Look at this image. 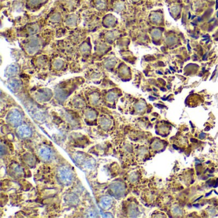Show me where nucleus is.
I'll list each match as a JSON object with an SVG mask.
<instances>
[{
	"mask_svg": "<svg viewBox=\"0 0 218 218\" xmlns=\"http://www.w3.org/2000/svg\"><path fill=\"white\" fill-rule=\"evenodd\" d=\"M111 204H112V200L109 197H108V196L103 197L100 202V205L104 209H108L109 208L111 207Z\"/></svg>",
	"mask_w": 218,
	"mask_h": 218,
	"instance_id": "obj_9",
	"label": "nucleus"
},
{
	"mask_svg": "<svg viewBox=\"0 0 218 218\" xmlns=\"http://www.w3.org/2000/svg\"><path fill=\"white\" fill-rule=\"evenodd\" d=\"M95 6L99 11H103L106 8V0H96L95 2Z\"/></svg>",
	"mask_w": 218,
	"mask_h": 218,
	"instance_id": "obj_14",
	"label": "nucleus"
},
{
	"mask_svg": "<svg viewBox=\"0 0 218 218\" xmlns=\"http://www.w3.org/2000/svg\"><path fill=\"white\" fill-rule=\"evenodd\" d=\"M90 49H91V47H90V45L88 43L84 42L80 46V51L83 54L89 53L90 51Z\"/></svg>",
	"mask_w": 218,
	"mask_h": 218,
	"instance_id": "obj_15",
	"label": "nucleus"
},
{
	"mask_svg": "<svg viewBox=\"0 0 218 218\" xmlns=\"http://www.w3.org/2000/svg\"><path fill=\"white\" fill-rule=\"evenodd\" d=\"M61 19H62V17H61L60 14H58V13H56L51 16V21H53L54 23H58L61 20Z\"/></svg>",
	"mask_w": 218,
	"mask_h": 218,
	"instance_id": "obj_19",
	"label": "nucleus"
},
{
	"mask_svg": "<svg viewBox=\"0 0 218 218\" xmlns=\"http://www.w3.org/2000/svg\"><path fill=\"white\" fill-rule=\"evenodd\" d=\"M7 120L14 126H19L22 122V116L20 112L17 109H12L8 113Z\"/></svg>",
	"mask_w": 218,
	"mask_h": 218,
	"instance_id": "obj_3",
	"label": "nucleus"
},
{
	"mask_svg": "<svg viewBox=\"0 0 218 218\" xmlns=\"http://www.w3.org/2000/svg\"><path fill=\"white\" fill-rule=\"evenodd\" d=\"M117 63V60L114 57H109L104 61V66L106 69H112Z\"/></svg>",
	"mask_w": 218,
	"mask_h": 218,
	"instance_id": "obj_13",
	"label": "nucleus"
},
{
	"mask_svg": "<svg viewBox=\"0 0 218 218\" xmlns=\"http://www.w3.org/2000/svg\"><path fill=\"white\" fill-rule=\"evenodd\" d=\"M78 17L74 14L69 15V17L66 19V24L70 27H74L77 24Z\"/></svg>",
	"mask_w": 218,
	"mask_h": 218,
	"instance_id": "obj_11",
	"label": "nucleus"
},
{
	"mask_svg": "<svg viewBox=\"0 0 218 218\" xmlns=\"http://www.w3.org/2000/svg\"><path fill=\"white\" fill-rule=\"evenodd\" d=\"M19 72L18 66L15 64H11L8 66L6 69V72L8 76H12L17 74Z\"/></svg>",
	"mask_w": 218,
	"mask_h": 218,
	"instance_id": "obj_10",
	"label": "nucleus"
},
{
	"mask_svg": "<svg viewBox=\"0 0 218 218\" xmlns=\"http://www.w3.org/2000/svg\"><path fill=\"white\" fill-rule=\"evenodd\" d=\"M64 65V62L61 59H56L53 62V67L56 69H60Z\"/></svg>",
	"mask_w": 218,
	"mask_h": 218,
	"instance_id": "obj_16",
	"label": "nucleus"
},
{
	"mask_svg": "<svg viewBox=\"0 0 218 218\" xmlns=\"http://www.w3.org/2000/svg\"><path fill=\"white\" fill-rule=\"evenodd\" d=\"M117 98V96H116V94L115 93H113V92H111L109 93L107 97H106V99L109 102H114L115 100Z\"/></svg>",
	"mask_w": 218,
	"mask_h": 218,
	"instance_id": "obj_20",
	"label": "nucleus"
},
{
	"mask_svg": "<svg viewBox=\"0 0 218 218\" xmlns=\"http://www.w3.org/2000/svg\"><path fill=\"white\" fill-rule=\"evenodd\" d=\"M143 104H138V105L136 106V109L138 110V111H141L142 109H143Z\"/></svg>",
	"mask_w": 218,
	"mask_h": 218,
	"instance_id": "obj_24",
	"label": "nucleus"
},
{
	"mask_svg": "<svg viewBox=\"0 0 218 218\" xmlns=\"http://www.w3.org/2000/svg\"><path fill=\"white\" fill-rule=\"evenodd\" d=\"M101 124H102V126H103L104 127H108L110 125V121L107 119V118H104L102 120V122H101Z\"/></svg>",
	"mask_w": 218,
	"mask_h": 218,
	"instance_id": "obj_22",
	"label": "nucleus"
},
{
	"mask_svg": "<svg viewBox=\"0 0 218 218\" xmlns=\"http://www.w3.org/2000/svg\"><path fill=\"white\" fill-rule=\"evenodd\" d=\"M58 177L60 181L64 184H69L74 178L72 170L67 167H62L58 171Z\"/></svg>",
	"mask_w": 218,
	"mask_h": 218,
	"instance_id": "obj_2",
	"label": "nucleus"
},
{
	"mask_svg": "<svg viewBox=\"0 0 218 218\" xmlns=\"http://www.w3.org/2000/svg\"><path fill=\"white\" fill-rule=\"evenodd\" d=\"M106 40L108 42H113L114 40L116 39V35L115 32H109L108 33L106 34L105 35Z\"/></svg>",
	"mask_w": 218,
	"mask_h": 218,
	"instance_id": "obj_18",
	"label": "nucleus"
},
{
	"mask_svg": "<svg viewBox=\"0 0 218 218\" xmlns=\"http://www.w3.org/2000/svg\"><path fill=\"white\" fill-rule=\"evenodd\" d=\"M111 190L116 195L120 196L121 194H122V193L124 192V186H123L121 184L115 183L111 185Z\"/></svg>",
	"mask_w": 218,
	"mask_h": 218,
	"instance_id": "obj_8",
	"label": "nucleus"
},
{
	"mask_svg": "<svg viewBox=\"0 0 218 218\" xmlns=\"http://www.w3.org/2000/svg\"><path fill=\"white\" fill-rule=\"evenodd\" d=\"M8 86L13 92H16L20 90L21 84L19 80L17 79H12L8 82Z\"/></svg>",
	"mask_w": 218,
	"mask_h": 218,
	"instance_id": "obj_7",
	"label": "nucleus"
},
{
	"mask_svg": "<svg viewBox=\"0 0 218 218\" xmlns=\"http://www.w3.org/2000/svg\"><path fill=\"white\" fill-rule=\"evenodd\" d=\"M39 156L44 160H49L52 157V152L49 148L42 147L39 150Z\"/></svg>",
	"mask_w": 218,
	"mask_h": 218,
	"instance_id": "obj_6",
	"label": "nucleus"
},
{
	"mask_svg": "<svg viewBox=\"0 0 218 218\" xmlns=\"http://www.w3.org/2000/svg\"><path fill=\"white\" fill-rule=\"evenodd\" d=\"M17 134L20 137L26 138L28 137H30L31 136L32 131L28 127L26 126H23L18 128Z\"/></svg>",
	"mask_w": 218,
	"mask_h": 218,
	"instance_id": "obj_5",
	"label": "nucleus"
},
{
	"mask_svg": "<svg viewBox=\"0 0 218 218\" xmlns=\"http://www.w3.org/2000/svg\"><path fill=\"white\" fill-rule=\"evenodd\" d=\"M86 117L88 119L93 120L96 117V112L92 111V110H89L86 113Z\"/></svg>",
	"mask_w": 218,
	"mask_h": 218,
	"instance_id": "obj_21",
	"label": "nucleus"
},
{
	"mask_svg": "<svg viewBox=\"0 0 218 218\" xmlns=\"http://www.w3.org/2000/svg\"><path fill=\"white\" fill-rule=\"evenodd\" d=\"M133 1H135V2H136V1H138V0H133Z\"/></svg>",
	"mask_w": 218,
	"mask_h": 218,
	"instance_id": "obj_25",
	"label": "nucleus"
},
{
	"mask_svg": "<svg viewBox=\"0 0 218 218\" xmlns=\"http://www.w3.org/2000/svg\"><path fill=\"white\" fill-rule=\"evenodd\" d=\"M39 30H40V28L39 25L37 24H32L26 28V33L30 35H32L36 34Z\"/></svg>",
	"mask_w": 218,
	"mask_h": 218,
	"instance_id": "obj_12",
	"label": "nucleus"
},
{
	"mask_svg": "<svg viewBox=\"0 0 218 218\" xmlns=\"http://www.w3.org/2000/svg\"><path fill=\"white\" fill-rule=\"evenodd\" d=\"M124 6H125V5H124V3L118 2H117L114 5V6H113V8H114V11L115 12H121V11H122L123 10H124Z\"/></svg>",
	"mask_w": 218,
	"mask_h": 218,
	"instance_id": "obj_17",
	"label": "nucleus"
},
{
	"mask_svg": "<svg viewBox=\"0 0 218 218\" xmlns=\"http://www.w3.org/2000/svg\"><path fill=\"white\" fill-rule=\"evenodd\" d=\"M117 23L116 17L112 14H109L104 18L103 24L107 28H111L114 26Z\"/></svg>",
	"mask_w": 218,
	"mask_h": 218,
	"instance_id": "obj_4",
	"label": "nucleus"
},
{
	"mask_svg": "<svg viewBox=\"0 0 218 218\" xmlns=\"http://www.w3.org/2000/svg\"><path fill=\"white\" fill-rule=\"evenodd\" d=\"M42 43V41L41 38L36 36L32 37L26 43V50L29 54H33L35 53H36L41 48Z\"/></svg>",
	"mask_w": 218,
	"mask_h": 218,
	"instance_id": "obj_1",
	"label": "nucleus"
},
{
	"mask_svg": "<svg viewBox=\"0 0 218 218\" xmlns=\"http://www.w3.org/2000/svg\"><path fill=\"white\" fill-rule=\"evenodd\" d=\"M43 0H29V3L30 5L33 6H35L40 4L41 2H42Z\"/></svg>",
	"mask_w": 218,
	"mask_h": 218,
	"instance_id": "obj_23",
	"label": "nucleus"
}]
</instances>
